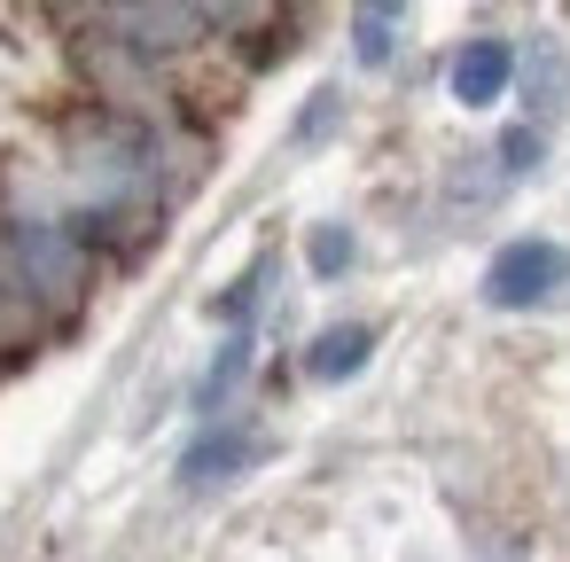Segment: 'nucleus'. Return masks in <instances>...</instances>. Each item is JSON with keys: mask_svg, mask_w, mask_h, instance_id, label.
Masks as SVG:
<instances>
[{"mask_svg": "<svg viewBox=\"0 0 570 562\" xmlns=\"http://www.w3.org/2000/svg\"><path fill=\"white\" fill-rule=\"evenodd\" d=\"M562 282H570V250L562 243H508L492 258V274H484L492 305H531V297H554Z\"/></svg>", "mask_w": 570, "mask_h": 562, "instance_id": "f257e3e1", "label": "nucleus"}, {"mask_svg": "<svg viewBox=\"0 0 570 562\" xmlns=\"http://www.w3.org/2000/svg\"><path fill=\"white\" fill-rule=\"evenodd\" d=\"M508 71H515L508 40H469L461 63H453V95H461V102H492V95L508 87Z\"/></svg>", "mask_w": 570, "mask_h": 562, "instance_id": "f03ea898", "label": "nucleus"}, {"mask_svg": "<svg viewBox=\"0 0 570 562\" xmlns=\"http://www.w3.org/2000/svg\"><path fill=\"white\" fill-rule=\"evenodd\" d=\"M562 87H570L562 48H554V40H531V56H523V95H531V110L554 118V110H562Z\"/></svg>", "mask_w": 570, "mask_h": 562, "instance_id": "7ed1b4c3", "label": "nucleus"}, {"mask_svg": "<svg viewBox=\"0 0 570 562\" xmlns=\"http://www.w3.org/2000/svg\"><path fill=\"white\" fill-rule=\"evenodd\" d=\"M367 344H375L367 328H328V336L313 344V375H321V383H336V375H352V367L367 359Z\"/></svg>", "mask_w": 570, "mask_h": 562, "instance_id": "20e7f679", "label": "nucleus"}, {"mask_svg": "<svg viewBox=\"0 0 570 562\" xmlns=\"http://www.w3.org/2000/svg\"><path fill=\"white\" fill-rule=\"evenodd\" d=\"M360 56H367V63H383V56H391V17H383V9H367V17H360Z\"/></svg>", "mask_w": 570, "mask_h": 562, "instance_id": "39448f33", "label": "nucleus"}, {"mask_svg": "<svg viewBox=\"0 0 570 562\" xmlns=\"http://www.w3.org/2000/svg\"><path fill=\"white\" fill-rule=\"evenodd\" d=\"M344 258H352V235H344V227H321V235H313V266H321V274H336Z\"/></svg>", "mask_w": 570, "mask_h": 562, "instance_id": "423d86ee", "label": "nucleus"}, {"mask_svg": "<svg viewBox=\"0 0 570 562\" xmlns=\"http://www.w3.org/2000/svg\"><path fill=\"white\" fill-rule=\"evenodd\" d=\"M531 157H539V134H531V126H515V134L500 141V165H508V172H523Z\"/></svg>", "mask_w": 570, "mask_h": 562, "instance_id": "0eeeda50", "label": "nucleus"}]
</instances>
